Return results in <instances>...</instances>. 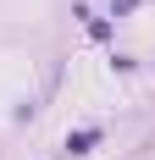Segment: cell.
<instances>
[{"mask_svg": "<svg viewBox=\"0 0 155 160\" xmlns=\"http://www.w3.org/2000/svg\"><path fill=\"white\" fill-rule=\"evenodd\" d=\"M100 144V127H83V132H67V155H89Z\"/></svg>", "mask_w": 155, "mask_h": 160, "instance_id": "cell-1", "label": "cell"}, {"mask_svg": "<svg viewBox=\"0 0 155 160\" xmlns=\"http://www.w3.org/2000/svg\"><path fill=\"white\" fill-rule=\"evenodd\" d=\"M111 6H116V17H122V11H133V6H139V0H111Z\"/></svg>", "mask_w": 155, "mask_h": 160, "instance_id": "cell-2", "label": "cell"}]
</instances>
